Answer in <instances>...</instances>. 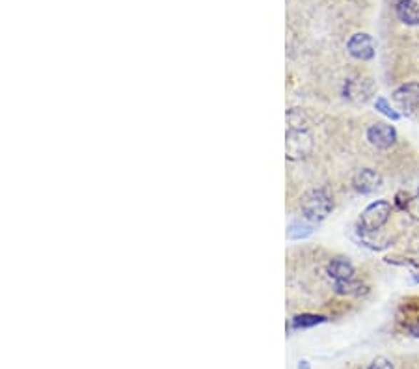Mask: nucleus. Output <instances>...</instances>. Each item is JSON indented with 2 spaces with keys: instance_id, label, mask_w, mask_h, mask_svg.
<instances>
[{
  "instance_id": "12",
  "label": "nucleus",
  "mask_w": 419,
  "mask_h": 369,
  "mask_svg": "<svg viewBox=\"0 0 419 369\" xmlns=\"http://www.w3.org/2000/svg\"><path fill=\"white\" fill-rule=\"evenodd\" d=\"M397 206H399L403 211L408 213L412 218L419 221V188L414 194H406L405 200H400V198L397 196Z\"/></svg>"
},
{
  "instance_id": "3",
  "label": "nucleus",
  "mask_w": 419,
  "mask_h": 369,
  "mask_svg": "<svg viewBox=\"0 0 419 369\" xmlns=\"http://www.w3.org/2000/svg\"><path fill=\"white\" fill-rule=\"evenodd\" d=\"M313 151V136L308 129L289 127L286 134V153L289 161H302Z\"/></svg>"
},
{
  "instance_id": "16",
  "label": "nucleus",
  "mask_w": 419,
  "mask_h": 369,
  "mask_svg": "<svg viewBox=\"0 0 419 369\" xmlns=\"http://www.w3.org/2000/svg\"><path fill=\"white\" fill-rule=\"evenodd\" d=\"M367 369H395V368H393V364H391L388 358H384V356H376Z\"/></svg>"
},
{
  "instance_id": "18",
  "label": "nucleus",
  "mask_w": 419,
  "mask_h": 369,
  "mask_svg": "<svg viewBox=\"0 0 419 369\" xmlns=\"http://www.w3.org/2000/svg\"><path fill=\"white\" fill-rule=\"evenodd\" d=\"M415 282H419V276H418V278H415Z\"/></svg>"
},
{
  "instance_id": "5",
  "label": "nucleus",
  "mask_w": 419,
  "mask_h": 369,
  "mask_svg": "<svg viewBox=\"0 0 419 369\" xmlns=\"http://www.w3.org/2000/svg\"><path fill=\"white\" fill-rule=\"evenodd\" d=\"M347 51L353 58L365 62V60H371V58L375 56V41H373V38L369 34L358 32L354 34L353 38L348 39Z\"/></svg>"
},
{
  "instance_id": "11",
  "label": "nucleus",
  "mask_w": 419,
  "mask_h": 369,
  "mask_svg": "<svg viewBox=\"0 0 419 369\" xmlns=\"http://www.w3.org/2000/svg\"><path fill=\"white\" fill-rule=\"evenodd\" d=\"M313 230H315V224L313 222H310V221H306L304 218V222H301V221H296V222H293V224L289 226V228H287V237H289V239H306V237H310L311 233H313Z\"/></svg>"
},
{
  "instance_id": "14",
  "label": "nucleus",
  "mask_w": 419,
  "mask_h": 369,
  "mask_svg": "<svg viewBox=\"0 0 419 369\" xmlns=\"http://www.w3.org/2000/svg\"><path fill=\"white\" fill-rule=\"evenodd\" d=\"M375 108L378 112H380V114H384V116H386V118H390V120H393V121H397L400 118L399 112L393 111V108H391L390 103H388V101L384 99V97H378V99L375 101Z\"/></svg>"
},
{
  "instance_id": "13",
  "label": "nucleus",
  "mask_w": 419,
  "mask_h": 369,
  "mask_svg": "<svg viewBox=\"0 0 419 369\" xmlns=\"http://www.w3.org/2000/svg\"><path fill=\"white\" fill-rule=\"evenodd\" d=\"M324 321H326V317H323V315H315V313H302V315L293 317L291 326H293V328H296V330H301V328H311V326H317Z\"/></svg>"
},
{
  "instance_id": "15",
  "label": "nucleus",
  "mask_w": 419,
  "mask_h": 369,
  "mask_svg": "<svg viewBox=\"0 0 419 369\" xmlns=\"http://www.w3.org/2000/svg\"><path fill=\"white\" fill-rule=\"evenodd\" d=\"M388 263L400 265V267H408L410 271H414L415 274H419V259L412 258H388Z\"/></svg>"
},
{
  "instance_id": "7",
  "label": "nucleus",
  "mask_w": 419,
  "mask_h": 369,
  "mask_svg": "<svg viewBox=\"0 0 419 369\" xmlns=\"http://www.w3.org/2000/svg\"><path fill=\"white\" fill-rule=\"evenodd\" d=\"M353 185L360 194H373L382 187V176L373 168H362L354 173Z\"/></svg>"
},
{
  "instance_id": "9",
  "label": "nucleus",
  "mask_w": 419,
  "mask_h": 369,
  "mask_svg": "<svg viewBox=\"0 0 419 369\" xmlns=\"http://www.w3.org/2000/svg\"><path fill=\"white\" fill-rule=\"evenodd\" d=\"M354 265L350 263L348 258H335L328 263V276L333 282H339V280H348L354 278Z\"/></svg>"
},
{
  "instance_id": "10",
  "label": "nucleus",
  "mask_w": 419,
  "mask_h": 369,
  "mask_svg": "<svg viewBox=\"0 0 419 369\" xmlns=\"http://www.w3.org/2000/svg\"><path fill=\"white\" fill-rule=\"evenodd\" d=\"M333 289L341 297H362L367 293V285L362 283L356 278L348 280H339V282H333Z\"/></svg>"
},
{
  "instance_id": "6",
  "label": "nucleus",
  "mask_w": 419,
  "mask_h": 369,
  "mask_svg": "<svg viewBox=\"0 0 419 369\" xmlns=\"http://www.w3.org/2000/svg\"><path fill=\"white\" fill-rule=\"evenodd\" d=\"M393 101L400 111L412 112L419 105V82H406L393 91Z\"/></svg>"
},
{
  "instance_id": "4",
  "label": "nucleus",
  "mask_w": 419,
  "mask_h": 369,
  "mask_svg": "<svg viewBox=\"0 0 419 369\" xmlns=\"http://www.w3.org/2000/svg\"><path fill=\"white\" fill-rule=\"evenodd\" d=\"M367 140L369 144L375 146L378 149H390L391 146H395L397 142V131L393 125L388 123H373L369 129H367Z\"/></svg>"
},
{
  "instance_id": "8",
  "label": "nucleus",
  "mask_w": 419,
  "mask_h": 369,
  "mask_svg": "<svg viewBox=\"0 0 419 369\" xmlns=\"http://www.w3.org/2000/svg\"><path fill=\"white\" fill-rule=\"evenodd\" d=\"M395 15L400 23L408 24V26H418L419 4L415 0H399L395 4Z\"/></svg>"
},
{
  "instance_id": "17",
  "label": "nucleus",
  "mask_w": 419,
  "mask_h": 369,
  "mask_svg": "<svg viewBox=\"0 0 419 369\" xmlns=\"http://www.w3.org/2000/svg\"><path fill=\"white\" fill-rule=\"evenodd\" d=\"M410 332H412V334H414L415 338H419V323L415 326H412V328H410Z\"/></svg>"
},
{
  "instance_id": "1",
  "label": "nucleus",
  "mask_w": 419,
  "mask_h": 369,
  "mask_svg": "<svg viewBox=\"0 0 419 369\" xmlns=\"http://www.w3.org/2000/svg\"><path fill=\"white\" fill-rule=\"evenodd\" d=\"M301 206L306 221L313 222V224L323 222L333 211L332 196L324 188H313V191L306 192Z\"/></svg>"
},
{
  "instance_id": "2",
  "label": "nucleus",
  "mask_w": 419,
  "mask_h": 369,
  "mask_svg": "<svg viewBox=\"0 0 419 369\" xmlns=\"http://www.w3.org/2000/svg\"><path fill=\"white\" fill-rule=\"evenodd\" d=\"M391 203L386 200H376L365 207L358 218V231L360 233H375L388 224L391 216Z\"/></svg>"
}]
</instances>
